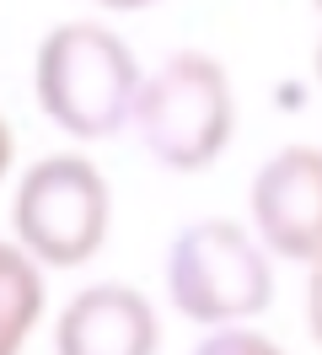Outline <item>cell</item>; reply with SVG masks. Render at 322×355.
I'll return each instance as SVG.
<instances>
[{
    "instance_id": "1",
    "label": "cell",
    "mask_w": 322,
    "mask_h": 355,
    "mask_svg": "<svg viewBox=\"0 0 322 355\" xmlns=\"http://www.w3.org/2000/svg\"><path fill=\"white\" fill-rule=\"evenodd\" d=\"M33 92L38 108L70 140H107L129 124L140 92V60L102 22H60L38 44Z\"/></svg>"
},
{
    "instance_id": "2",
    "label": "cell",
    "mask_w": 322,
    "mask_h": 355,
    "mask_svg": "<svg viewBox=\"0 0 322 355\" xmlns=\"http://www.w3.org/2000/svg\"><path fill=\"white\" fill-rule=\"evenodd\" d=\"M129 124L140 130V146L161 167L204 173L231 146V124H236L226 65L215 54H199V49L161 60L150 76H140Z\"/></svg>"
},
{
    "instance_id": "3",
    "label": "cell",
    "mask_w": 322,
    "mask_h": 355,
    "mask_svg": "<svg viewBox=\"0 0 322 355\" xmlns=\"http://www.w3.org/2000/svg\"><path fill=\"white\" fill-rule=\"evenodd\" d=\"M167 296L188 323L204 329H242L247 318L274 302L269 253L226 216L183 226L167 248Z\"/></svg>"
},
{
    "instance_id": "4",
    "label": "cell",
    "mask_w": 322,
    "mask_h": 355,
    "mask_svg": "<svg viewBox=\"0 0 322 355\" xmlns=\"http://www.w3.org/2000/svg\"><path fill=\"white\" fill-rule=\"evenodd\" d=\"M113 194L107 178L75 151L43 156L27 167L11 200V232L17 248L38 269H81L107 243Z\"/></svg>"
},
{
    "instance_id": "5",
    "label": "cell",
    "mask_w": 322,
    "mask_h": 355,
    "mask_svg": "<svg viewBox=\"0 0 322 355\" xmlns=\"http://www.w3.org/2000/svg\"><path fill=\"white\" fill-rule=\"evenodd\" d=\"M253 243L274 259L312 264L322 248V156L312 146L274 151L253 178Z\"/></svg>"
},
{
    "instance_id": "6",
    "label": "cell",
    "mask_w": 322,
    "mask_h": 355,
    "mask_svg": "<svg viewBox=\"0 0 322 355\" xmlns=\"http://www.w3.org/2000/svg\"><path fill=\"white\" fill-rule=\"evenodd\" d=\"M161 323L134 286L102 280L64 302L54 323V355H156Z\"/></svg>"
},
{
    "instance_id": "7",
    "label": "cell",
    "mask_w": 322,
    "mask_h": 355,
    "mask_svg": "<svg viewBox=\"0 0 322 355\" xmlns=\"http://www.w3.org/2000/svg\"><path fill=\"white\" fill-rule=\"evenodd\" d=\"M43 318V269L17 243H0V355H21Z\"/></svg>"
},
{
    "instance_id": "8",
    "label": "cell",
    "mask_w": 322,
    "mask_h": 355,
    "mask_svg": "<svg viewBox=\"0 0 322 355\" xmlns=\"http://www.w3.org/2000/svg\"><path fill=\"white\" fill-rule=\"evenodd\" d=\"M193 355H285V350H279L269 334H258V329L242 323V329H215Z\"/></svg>"
},
{
    "instance_id": "9",
    "label": "cell",
    "mask_w": 322,
    "mask_h": 355,
    "mask_svg": "<svg viewBox=\"0 0 322 355\" xmlns=\"http://www.w3.org/2000/svg\"><path fill=\"white\" fill-rule=\"evenodd\" d=\"M11 146H17V140H11V124L0 119V178L11 173Z\"/></svg>"
},
{
    "instance_id": "10",
    "label": "cell",
    "mask_w": 322,
    "mask_h": 355,
    "mask_svg": "<svg viewBox=\"0 0 322 355\" xmlns=\"http://www.w3.org/2000/svg\"><path fill=\"white\" fill-rule=\"evenodd\" d=\"M102 11H140V6H156V0H97Z\"/></svg>"
}]
</instances>
